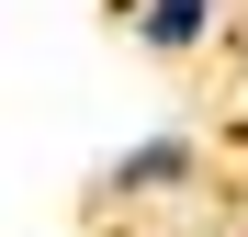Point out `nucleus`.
<instances>
[{
  "mask_svg": "<svg viewBox=\"0 0 248 237\" xmlns=\"http://www.w3.org/2000/svg\"><path fill=\"white\" fill-rule=\"evenodd\" d=\"M192 34H203V0H158L147 12V46H192Z\"/></svg>",
  "mask_w": 248,
  "mask_h": 237,
  "instance_id": "obj_1",
  "label": "nucleus"
}]
</instances>
